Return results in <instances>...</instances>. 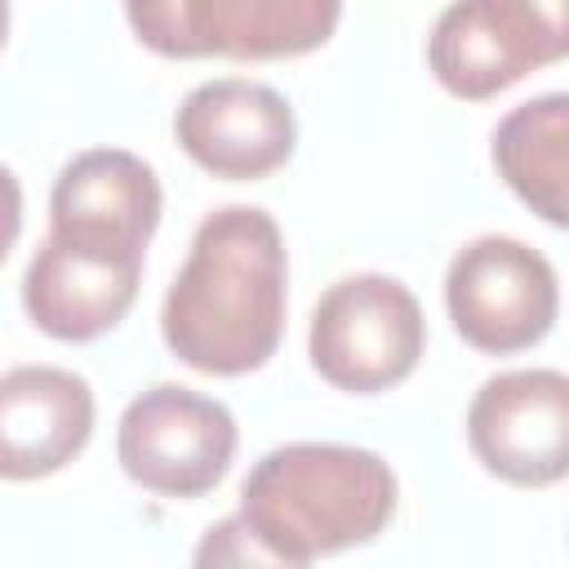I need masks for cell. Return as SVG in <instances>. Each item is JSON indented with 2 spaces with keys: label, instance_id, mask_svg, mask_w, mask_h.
Here are the masks:
<instances>
[{
  "label": "cell",
  "instance_id": "1",
  "mask_svg": "<svg viewBox=\"0 0 569 569\" xmlns=\"http://www.w3.org/2000/svg\"><path fill=\"white\" fill-rule=\"evenodd\" d=\"M284 240L267 209H213L196 227L191 253L164 293V347L213 378L262 369L284 333Z\"/></svg>",
  "mask_w": 569,
  "mask_h": 569
},
{
  "label": "cell",
  "instance_id": "2",
  "mask_svg": "<svg viewBox=\"0 0 569 569\" xmlns=\"http://www.w3.org/2000/svg\"><path fill=\"white\" fill-rule=\"evenodd\" d=\"M396 516V471L382 453L356 445L293 440L253 462L240 485L236 529L276 565L373 542Z\"/></svg>",
  "mask_w": 569,
  "mask_h": 569
},
{
  "label": "cell",
  "instance_id": "3",
  "mask_svg": "<svg viewBox=\"0 0 569 569\" xmlns=\"http://www.w3.org/2000/svg\"><path fill=\"white\" fill-rule=\"evenodd\" d=\"M427 347V320L409 284L382 271L342 276L311 311L307 351L316 373L356 396L405 382Z\"/></svg>",
  "mask_w": 569,
  "mask_h": 569
},
{
  "label": "cell",
  "instance_id": "4",
  "mask_svg": "<svg viewBox=\"0 0 569 569\" xmlns=\"http://www.w3.org/2000/svg\"><path fill=\"white\" fill-rule=\"evenodd\" d=\"M124 18L160 58L271 62L320 49L342 0H124Z\"/></svg>",
  "mask_w": 569,
  "mask_h": 569
},
{
  "label": "cell",
  "instance_id": "5",
  "mask_svg": "<svg viewBox=\"0 0 569 569\" xmlns=\"http://www.w3.org/2000/svg\"><path fill=\"white\" fill-rule=\"evenodd\" d=\"M569 49L565 0H453L427 40L440 89L462 102L493 98Z\"/></svg>",
  "mask_w": 569,
  "mask_h": 569
},
{
  "label": "cell",
  "instance_id": "6",
  "mask_svg": "<svg viewBox=\"0 0 569 569\" xmlns=\"http://www.w3.org/2000/svg\"><path fill=\"white\" fill-rule=\"evenodd\" d=\"M445 307L467 347L489 356L525 351L556 325V267L516 236H480L449 258Z\"/></svg>",
  "mask_w": 569,
  "mask_h": 569
},
{
  "label": "cell",
  "instance_id": "7",
  "mask_svg": "<svg viewBox=\"0 0 569 569\" xmlns=\"http://www.w3.org/2000/svg\"><path fill=\"white\" fill-rule=\"evenodd\" d=\"M116 458L133 485L160 498H200L236 458V418L213 396L156 382L124 405Z\"/></svg>",
  "mask_w": 569,
  "mask_h": 569
},
{
  "label": "cell",
  "instance_id": "8",
  "mask_svg": "<svg viewBox=\"0 0 569 569\" xmlns=\"http://www.w3.org/2000/svg\"><path fill=\"white\" fill-rule=\"evenodd\" d=\"M467 440L480 467L507 485H560L569 471V378L560 369L489 378L467 405Z\"/></svg>",
  "mask_w": 569,
  "mask_h": 569
},
{
  "label": "cell",
  "instance_id": "9",
  "mask_svg": "<svg viewBox=\"0 0 569 569\" xmlns=\"http://www.w3.org/2000/svg\"><path fill=\"white\" fill-rule=\"evenodd\" d=\"M178 147L213 178L253 182L276 173L298 142L293 107L258 80L222 76L196 84L173 116Z\"/></svg>",
  "mask_w": 569,
  "mask_h": 569
},
{
  "label": "cell",
  "instance_id": "10",
  "mask_svg": "<svg viewBox=\"0 0 569 569\" xmlns=\"http://www.w3.org/2000/svg\"><path fill=\"white\" fill-rule=\"evenodd\" d=\"M142 253L44 236L22 271V307L31 325L58 342H93L124 320L138 298Z\"/></svg>",
  "mask_w": 569,
  "mask_h": 569
},
{
  "label": "cell",
  "instance_id": "11",
  "mask_svg": "<svg viewBox=\"0 0 569 569\" xmlns=\"http://www.w3.org/2000/svg\"><path fill=\"white\" fill-rule=\"evenodd\" d=\"M160 204V178L142 156L120 147H93L58 173L49 196V231L102 249L147 253Z\"/></svg>",
  "mask_w": 569,
  "mask_h": 569
},
{
  "label": "cell",
  "instance_id": "12",
  "mask_svg": "<svg viewBox=\"0 0 569 569\" xmlns=\"http://www.w3.org/2000/svg\"><path fill=\"white\" fill-rule=\"evenodd\" d=\"M93 436V387L58 365L0 373V480L62 471Z\"/></svg>",
  "mask_w": 569,
  "mask_h": 569
},
{
  "label": "cell",
  "instance_id": "13",
  "mask_svg": "<svg viewBox=\"0 0 569 569\" xmlns=\"http://www.w3.org/2000/svg\"><path fill=\"white\" fill-rule=\"evenodd\" d=\"M493 164L507 187L551 227H565L569 178V98L542 93L511 107L493 129Z\"/></svg>",
  "mask_w": 569,
  "mask_h": 569
},
{
  "label": "cell",
  "instance_id": "14",
  "mask_svg": "<svg viewBox=\"0 0 569 569\" xmlns=\"http://www.w3.org/2000/svg\"><path fill=\"white\" fill-rule=\"evenodd\" d=\"M18 231H22V187H18V178L0 164V262L9 258Z\"/></svg>",
  "mask_w": 569,
  "mask_h": 569
},
{
  "label": "cell",
  "instance_id": "15",
  "mask_svg": "<svg viewBox=\"0 0 569 569\" xmlns=\"http://www.w3.org/2000/svg\"><path fill=\"white\" fill-rule=\"evenodd\" d=\"M4 36H9V0H0V49H4Z\"/></svg>",
  "mask_w": 569,
  "mask_h": 569
}]
</instances>
